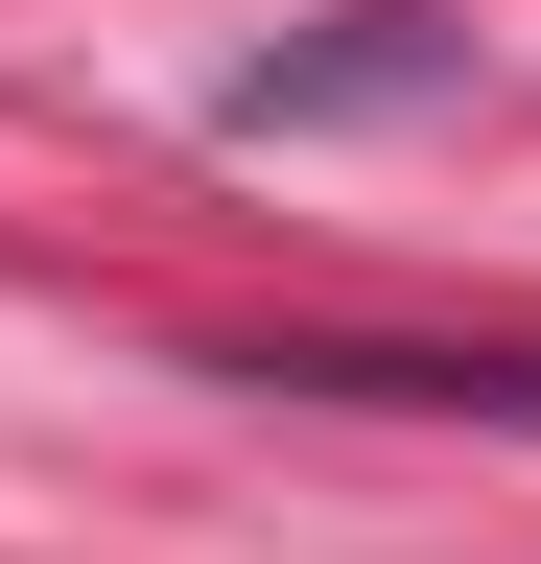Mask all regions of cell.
Listing matches in <instances>:
<instances>
[{
  "instance_id": "1",
  "label": "cell",
  "mask_w": 541,
  "mask_h": 564,
  "mask_svg": "<svg viewBox=\"0 0 541 564\" xmlns=\"http://www.w3.org/2000/svg\"><path fill=\"white\" fill-rule=\"evenodd\" d=\"M470 95V0H329L259 70H213V141H354V118H447Z\"/></svg>"
},
{
  "instance_id": "2",
  "label": "cell",
  "mask_w": 541,
  "mask_h": 564,
  "mask_svg": "<svg viewBox=\"0 0 541 564\" xmlns=\"http://www.w3.org/2000/svg\"><path fill=\"white\" fill-rule=\"evenodd\" d=\"M259 400H400V423H541V352H259Z\"/></svg>"
}]
</instances>
